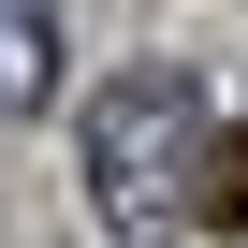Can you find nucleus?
Here are the masks:
<instances>
[{
	"label": "nucleus",
	"instance_id": "obj_1",
	"mask_svg": "<svg viewBox=\"0 0 248 248\" xmlns=\"http://www.w3.org/2000/svg\"><path fill=\"white\" fill-rule=\"evenodd\" d=\"M204 132H219L204 88L161 73V59H132V73L88 88V204H102L117 248H175V233H190V161H204Z\"/></svg>",
	"mask_w": 248,
	"mask_h": 248
},
{
	"label": "nucleus",
	"instance_id": "obj_2",
	"mask_svg": "<svg viewBox=\"0 0 248 248\" xmlns=\"http://www.w3.org/2000/svg\"><path fill=\"white\" fill-rule=\"evenodd\" d=\"M59 88V15L44 0H0V117H30Z\"/></svg>",
	"mask_w": 248,
	"mask_h": 248
},
{
	"label": "nucleus",
	"instance_id": "obj_3",
	"mask_svg": "<svg viewBox=\"0 0 248 248\" xmlns=\"http://www.w3.org/2000/svg\"><path fill=\"white\" fill-rule=\"evenodd\" d=\"M190 219H204V233H248V132H204V161H190Z\"/></svg>",
	"mask_w": 248,
	"mask_h": 248
}]
</instances>
